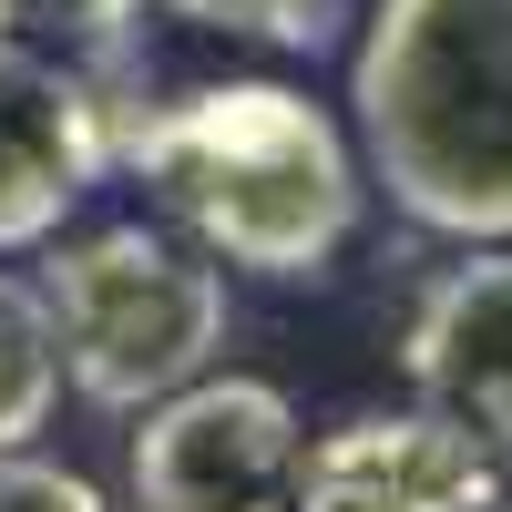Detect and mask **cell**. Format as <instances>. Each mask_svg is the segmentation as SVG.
Returning <instances> with one entry per match:
<instances>
[{
  "label": "cell",
  "mask_w": 512,
  "mask_h": 512,
  "mask_svg": "<svg viewBox=\"0 0 512 512\" xmlns=\"http://www.w3.org/2000/svg\"><path fill=\"white\" fill-rule=\"evenodd\" d=\"M482 512H512V502H482Z\"/></svg>",
  "instance_id": "13"
},
{
  "label": "cell",
  "mask_w": 512,
  "mask_h": 512,
  "mask_svg": "<svg viewBox=\"0 0 512 512\" xmlns=\"http://www.w3.org/2000/svg\"><path fill=\"white\" fill-rule=\"evenodd\" d=\"M62 11H72L82 31H123V21H134V11H144V0H62Z\"/></svg>",
  "instance_id": "11"
},
{
  "label": "cell",
  "mask_w": 512,
  "mask_h": 512,
  "mask_svg": "<svg viewBox=\"0 0 512 512\" xmlns=\"http://www.w3.org/2000/svg\"><path fill=\"white\" fill-rule=\"evenodd\" d=\"M0 512H103V492L41 451H0Z\"/></svg>",
  "instance_id": "10"
},
{
  "label": "cell",
  "mask_w": 512,
  "mask_h": 512,
  "mask_svg": "<svg viewBox=\"0 0 512 512\" xmlns=\"http://www.w3.org/2000/svg\"><path fill=\"white\" fill-rule=\"evenodd\" d=\"M185 31H226V41H267V52H318L338 0H154Z\"/></svg>",
  "instance_id": "9"
},
{
  "label": "cell",
  "mask_w": 512,
  "mask_h": 512,
  "mask_svg": "<svg viewBox=\"0 0 512 512\" xmlns=\"http://www.w3.org/2000/svg\"><path fill=\"white\" fill-rule=\"evenodd\" d=\"M410 390L420 410H441L451 431H472L512 472V236L472 246L461 267L431 277V297L410 308Z\"/></svg>",
  "instance_id": "7"
},
{
  "label": "cell",
  "mask_w": 512,
  "mask_h": 512,
  "mask_svg": "<svg viewBox=\"0 0 512 512\" xmlns=\"http://www.w3.org/2000/svg\"><path fill=\"white\" fill-rule=\"evenodd\" d=\"M359 164L410 226L512 236V0H379L349 62Z\"/></svg>",
  "instance_id": "2"
},
{
  "label": "cell",
  "mask_w": 512,
  "mask_h": 512,
  "mask_svg": "<svg viewBox=\"0 0 512 512\" xmlns=\"http://www.w3.org/2000/svg\"><path fill=\"white\" fill-rule=\"evenodd\" d=\"M297 400L277 379L205 369L134 431V512H297Z\"/></svg>",
  "instance_id": "4"
},
{
  "label": "cell",
  "mask_w": 512,
  "mask_h": 512,
  "mask_svg": "<svg viewBox=\"0 0 512 512\" xmlns=\"http://www.w3.org/2000/svg\"><path fill=\"white\" fill-rule=\"evenodd\" d=\"M41 297L62 328V379L93 410H154L164 390L216 369L226 349V277L216 256L164 236V226H93L52 236Z\"/></svg>",
  "instance_id": "3"
},
{
  "label": "cell",
  "mask_w": 512,
  "mask_h": 512,
  "mask_svg": "<svg viewBox=\"0 0 512 512\" xmlns=\"http://www.w3.org/2000/svg\"><path fill=\"white\" fill-rule=\"evenodd\" d=\"M62 410V328L41 277L0 267V451H31L41 420Z\"/></svg>",
  "instance_id": "8"
},
{
  "label": "cell",
  "mask_w": 512,
  "mask_h": 512,
  "mask_svg": "<svg viewBox=\"0 0 512 512\" xmlns=\"http://www.w3.org/2000/svg\"><path fill=\"white\" fill-rule=\"evenodd\" d=\"M502 461L441 410H349L297 451V512H482Z\"/></svg>",
  "instance_id": "5"
},
{
  "label": "cell",
  "mask_w": 512,
  "mask_h": 512,
  "mask_svg": "<svg viewBox=\"0 0 512 512\" xmlns=\"http://www.w3.org/2000/svg\"><path fill=\"white\" fill-rule=\"evenodd\" d=\"M123 154L164 216L246 277H328L359 236L369 164L297 82H195L185 103L144 113Z\"/></svg>",
  "instance_id": "1"
},
{
  "label": "cell",
  "mask_w": 512,
  "mask_h": 512,
  "mask_svg": "<svg viewBox=\"0 0 512 512\" xmlns=\"http://www.w3.org/2000/svg\"><path fill=\"white\" fill-rule=\"evenodd\" d=\"M11 21H21V0H0V31H11Z\"/></svg>",
  "instance_id": "12"
},
{
  "label": "cell",
  "mask_w": 512,
  "mask_h": 512,
  "mask_svg": "<svg viewBox=\"0 0 512 512\" xmlns=\"http://www.w3.org/2000/svg\"><path fill=\"white\" fill-rule=\"evenodd\" d=\"M103 164H113V134H103V103L82 93V72L31 52L21 31H0V256L52 246L62 216L103 185Z\"/></svg>",
  "instance_id": "6"
}]
</instances>
